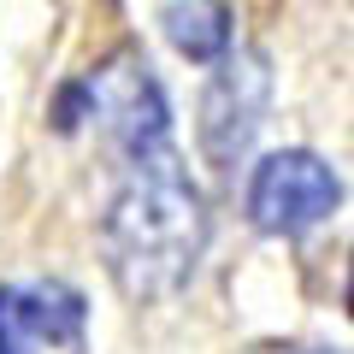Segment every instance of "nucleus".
Returning <instances> with one entry per match:
<instances>
[{
  "instance_id": "nucleus-1",
  "label": "nucleus",
  "mask_w": 354,
  "mask_h": 354,
  "mask_svg": "<svg viewBox=\"0 0 354 354\" xmlns=\"http://www.w3.org/2000/svg\"><path fill=\"white\" fill-rule=\"evenodd\" d=\"M101 236H106V266H113L118 290L136 295V301L177 295L195 278L207 248V201L171 148L130 160V177L118 183L113 207H106Z\"/></svg>"
},
{
  "instance_id": "nucleus-2",
  "label": "nucleus",
  "mask_w": 354,
  "mask_h": 354,
  "mask_svg": "<svg viewBox=\"0 0 354 354\" xmlns=\"http://www.w3.org/2000/svg\"><path fill=\"white\" fill-rule=\"evenodd\" d=\"M53 118H59V130H77V118H95L130 160L165 148V95L153 83L148 59L130 53V48L113 53V59H101L83 83L65 88Z\"/></svg>"
},
{
  "instance_id": "nucleus-3",
  "label": "nucleus",
  "mask_w": 354,
  "mask_h": 354,
  "mask_svg": "<svg viewBox=\"0 0 354 354\" xmlns=\"http://www.w3.org/2000/svg\"><path fill=\"white\" fill-rule=\"evenodd\" d=\"M342 201V183L319 153L307 148H283L266 153L248 177V218L266 236H301V230L325 225Z\"/></svg>"
},
{
  "instance_id": "nucleus-4",
  "label": "nucleus",
  "mask_w": 354,
  "mask_h": 354,
  "mask_svg": "<svg viewBox=\"0 0 354 354\" xmlns=\"http://www.w3.org/2000/svg\"><path fill=\"white\" fill-rule=\"evenodd\" d=\"M266 88H272V77H266V59L254 48L218 59L213 83L201 95V148L218 171H230L248 153L254 130H260V113H266Z\"/></svg>"
},
{
  "instance_id": "nucleus-5",
  "label": "nucleus",
  "mask_w": 354,
  "mask_h": 354,
  "mask_svg": "<svg viewBox=\"0 0 354 354\" xmlns=\"http://www.w3.org/2000/svg\"><path fill=\"white\" fill-rule=\"evenodd\" d=\"M83 295L71 283H6L0 290V354L83 348Z\"/></svg>"
},
{
  "instance_id": "nucleus-6",
  "label": "nucleus",
  "mask_w": 354,
  "mask_h": 354,
  "mask_svg": "<svg viewBox=\"0 0 354 354\" xmlns=\"http://www.w3.org/2000/svg\"><path fill=\"white\" fill-rule=\"evenodd\" d=\"M160 24H165V41L195 65H218L230 53V12L218 0H171Z\"/></svg>"
},
{
  "instance_id": "nucleus-7",
  "label": "nucleus",
  "mask_w": 354,
  "mask_h": 354,
  "mask_svg": "<svg viewBox=\"0 0 354 354\" xmlns=\"http://www.w3.org/2000/svg\"><path fill=\"white\" fill-rule=\"evenodd\" d=\"M266 354H337V348H266Z\"/></svg>"
},
{
  "instance_id": "nucleus-8",
  "label": "nucleus",
  "mask_w": 354,
  "mask_h": 354,
  "mask_svg": "<svg viewBox=\"0 0 354 354\" xmlns=\"http://www.w3.org/2000/svg\"><path fill=\"white\" fill-rule=\"evenodd\" d=\"M348 313H354V272H348Z\"/></svg>"
}]
</instances>
